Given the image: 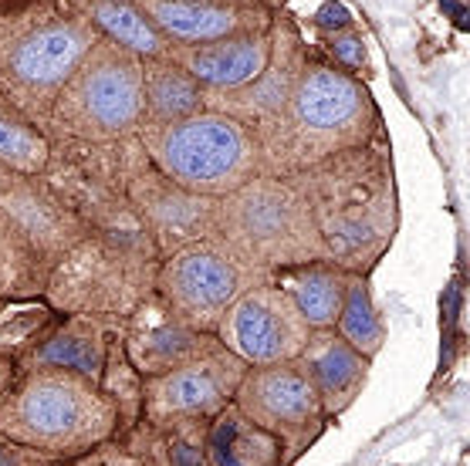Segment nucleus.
I'll list each match as a JSON object with an SVG mask.
<instances>
[{
    "label": "nucleus",
    "mask_w": 470,
    "mask_h": 466,
    "mask_svg": "<svg viewBox=\"0 0 470 466\" xmlns=\"http://www.w3.org/2000/svg\"><path fill=\"white\" fill-rule=\"evenodd\" d=\"M336 332L369 361L379 355V348L386 342V324L373 305L369 274H349V288H346V301L338 311Z\"/></svg>",
    "instance_id": "27"
},
{
    "label": "nucleus",
    "mask_w": 470,
    "mask_h": 466,
    "mask_svg": "<svg viewBox=\"0 0 470 466\" xmlns=\"http://www.w3.org/2000/svg\"><path fill=\"white\" fill-rule=\"evenodd\" d=\"M139 14L173 48L268 31L284 0H133Z\"/></svg>",
    "instance_id": "15"
},
{
    "label": "nucleus",
    "mask_w": 470,
    "mask_h": 466,
    "mask_svg": "<svg viewBox=\"0 0 470 466\" xmlns=\"http://www.w3.org/2000/svg\"><path fill=\"white\" fill-rule=\"evenodd\" d=\"M180 68H187L203 85V92H237L264 71L271 58V27L268 31H244L227 38L203 41V44H183L170 48Z\"/></svg>",
    "instance_id": "18"
},
{
    "label": "nucleus",
    "mask_w": 470,
    "mask_h": 466,
    "mask_svg": "<svg viewBox=\"0 0 470 466\" xmlns=\"http://www.w3.org/2000/svg\"><path fill=\"white\" fill-rule=\"evenodd\" d=\"M0 466H54V463L44 460L41 453H34V450H24V446H17V443L0 436Z\"/></svg>",
    "instance_id": "32"
},
{
    "label": "nucleus",
    "mask_w": 470,
    "mask_h": 466,
    "mask_svg": "<svg viewBox=\"0 0 470 466\" xmlns=\"http://www.w3.org/2000/svg\"><path fill=\"white\" fill-rule=\"evenodd\" d=\"M257 280L268 278L251 274L217 240L207 237L162 257L156 270V297L187 328L214 334L230 301Z\"/></svg>",
    "instance_id": "9"
},
{
    "label": "nucleus",
    "mask_w": 470,
    "mask_h": 466,
    "mask_svg": "<svg viewBox=\"0 0 470 466\" xmlns=\"http://www.w3.org/2000/svg\"><path fill=\"white\" fill-rule=\"evenodd\" d=\"M210 240L264 278L281 267L325 260L309 189L298 173H257L227 196H217Z\"/></svg>",
    "instance_id": "6"
},
{
    "label": "nucleus",
    "mask_w": 470,
    "mask_h": 466,
    "mask_svg": "<svg viewBox=\"0 0 470 466\" xmlns=\"http://www.w3.org/2000/svg\"><path fill=\"white\" fill-rule=\"evenodd\" d=\"M122 324L125 318H112V315H58L54 328L17 365V372L54 365V369H71L98 382L108 348L122 334Z\"/></svg>",
    "instance_id": "19"
},
{
    "label": "nucleus",
    "mask_w": 470,
    "mask_h": 466,
    "mask_svg": "<svg viewBox=\"0 0 470 466\" xmlns=\"http://www.w3.org/2000/svg\"><path fill=\"white\" fill-rule=\"evenodd\" d=\"M309 51L311 48L305 44L295 21L278 11L271 21V58L264 71L237 92H203V108L224 112L247 125L254 135H261L288 105V98L301 78V68L309 61Z\"/></svg>",
    "instance_id": "13"
},
{
    "label": "nucleus",
    "mask_w": 470,
    "mask_h": 466,
    "mask_svg": "<svg viewBox=\"0 0 470 466\" xmlns=\"http://www.w3.org/2000/svg\"><path fill=\"white\" fill-rule=\"evenodd\" d=\"M210 345H217V334L193 332L180 318H173L166 305L152 294L149 301L135 307L122 324V348L125 359L133 361V369L143 379L162 375L170 369H180L203 355Z\"/></svg>",
    "instance_id": "17"
},
{
    "label": "nucleus",
    "mask_w": 470,
    "mask_h": 466,
    "mask_svg": "<svg viewBox=\"0 0 470 466\" xmlns=\"http://www.w3.org/2000/svg\"><path fill=\"white\" fill-rule=\"evenodd\" d=\"M98 38L61 0L0 4V98L44 132L58 95Z\"/></svg>",
    "instance_id": "4"
},
{
    "label": "nucleus",
    "mask_w": 470,
    "mask_h": 466,
    "mask_svg": "<svg viewBox=\"0 0 470 466\" xmlns=\"http://www.w3.org/2000/svg\"><path fill=\"white\" fill-rule=\"evenodd\" d=\"M325 58L336 68L349 71V75H363L365 71V41L355 27H346V31H336L325 38Z\"/></svg>",
    "instance_id": "30"
},
{
    "label": "nucleus",
    "mask_w": 470,
    "mask_h": 466,
    "mask_svg": "<svg viewBox=\"0 0 470 466\" xmlns=\"http://www.w3.org/2000/svg\"><path fill=\"white\" fill-rule=\"evenodd\" d=\"M382 139V115L363 78L336 68L325 54L309 51L288 105L257 135L261 173H301L338 152L373 146Z\"/></svg>",
    "instance_id": "1"
},
{
    "label": "nucleus",
    "mask_w": 470,
    "mask_h": 466,
    "mask_svg": "<svg viewBox=\"0 0 470 466\" xmlns=\"http://www.w3.org/2000/svg\"><path fill=\"white\" fill-rule=\"evenodd\" d=\"M48 270L38 264L27 240L0 210V305L14 297H44Z\"/></svg>",
    "instance_id": "26"
},
{
    "label": "nucleus",
    "mask_w": 470,
    "mask_h": 466,
    "mask_svg": "<svg viewBox=\"0 0 470 466\" xmlns=\"http://www.w3.org/2000/svg\"><path fill=\"white\" fill-rule=\"evenodd\" d=\"M125 200L149 230V237L160 251V260L193 240H207L214 230V196H200L176 187L146 160V152L135 160L125 179Z\"/></svg>",
    "instance_id": "14"
},
{
    "label": "nucleus",
    "mask_w": 470,
    "mask_h": 466,
    "mask_svg": "<svg viewBox=\"0 0 470 466\" xmlns=\"http://www.w3.org/2000/svg\"><path fill=\"white\" fill-rule=\"evenodd\" d=\"M48 156L51 139L31 125L7 98H0V162L17 176H38L44 173Z\"/></svg>",
    "instance_id": "28"
},
{
    "label": "nucleus",
    "mask_w": 470,
    "mask_h": 466,
    "mask_svg": "<svg viewBox=\"0 0 470 466\" xmlns=\"http://www.w3.org/2000/svg\"><path fill=\"white\" fill-rule=\"evenodd\" d=\"M203 108V85L170 58H143V122H180Z\"/></svg>",
    "instance_id": "23"
},
{
    "label": "nucleus",
    "mask_w": 470,
    "mask_h": 466,
    "mask_svg": "<svg viewBox=\"0 0 470 466\" xmlns=\"http://www.w3.org/2000/svg\"><path fill=\"white\" fill-rule=\"evenodd\" d=\"M0 210L7 214L17 233L27 240L31 253L38 257V264L48 270L58 267L81 237H85V220L68 206L51 183L44 176H17L0 189Z\"/></svg>",
    "instance_id": "16"
},
{
    "label": "nucleus",
    "mask_w": 470,
    "mask_h": 466,
    "mask_svg": "<svg viewBox=\"0 0 470 466\" xmlns=\"http://www.w3.org/2000/svg\"><path fill=\"white\" fill-rule=\"evenodd\" d=\"M143 125V58L98 38L61 88L44 135L75 142H119Z\"/></svg>",
    "instance_id": "8"
},
{
    "label": "nucleus",
    "mask_w": 470,
    "mask_h": 466,
    "mask_svg": "<svg viewBox=\"0 0 470 466\" xmlns=\"http://www.w3.org/2000/svg\"><path fill=\"white\" fill-rule=\"evenodd\" d=\"M214 334L244 365H278L301 355L311 328L295 301L268 278L244 288L230 301Z\"/></svg>",
    "instance_id": "11"
},
{
    "label": "nucleus",
    "mask_w": 470,
    "mask_h": 466,
    "mask_svg": "<svg viewBox=\"0 0 470 466\" xmlns=\"http://www.w3.org/2000/svg\"><path fill=\"white\" fill-rule=\"evenodd\" d=\"M298 176L309 189L325 260L346 267L349 274H369L390 251L392 233L400 227L386 139L338 152Z\"/></svg>",
    "instance_id": "2"
},
{
    "label": "nucleus",
    "mask_w": 470,
    "mask_h": 466,
    "mask_svg": "<svg viewBox=\"0 0 470 466\" xmlns=\"http://www.w3.org/2000/svg\"><path fill=\"white\" fill-rule=\"evenodd\" d=\"M14 379H17V361L11 359H0V396L14 386Z\"/></svg>",
    "instance_id": "34"
},
{
    "label": "nucleus",
    "mask_w": 470,
    "mask_h": 466,
    "mask_svg": "<svg viewBox=\"0 0 470 466\" xmlns=\"http://www.w3.org/2000/svg\"><path fill=\"white\" fill-rule=\"evenodd\" d=\"M61 466H146V460H139L129 446L108 440V443H102V446H95V450L75 456V460H68V463H61Z\"/></svg>",
    "instance_id": "31"
},
{
    "label": "nucleus",
    "mask_w": 470,
    "mask_h": 466,
    "mask_svg": "<svg viewBox=\"0 0 470 466\" xmlns=\"http://www.w3.org/2000/svg\"><path fill=\"white\" fill-rule=\"evenodd\" d=\"M135 139L166 179L200 196H227L261 173L257 135L224 112L200 108L180 122H143Z\"/></svg>",
    "instance_id": "7"
},
{
    "label": "nucleus",
    "mask_w": 470,
    "mask_h": 466,
    "mask_svg": "<svg viewBox=\"0 0 470 466\" xmlns=\"http://www.w3.org/2000/svg\"><path fill=\"white\" fill-rule=\"evenodd\" d=\"M98 388L102 396L112 402L119 429H115V440H125L139 423H143V375L133 369V361L125 359V348H122V334L112 342L98 375Z\"/></svg>",
    "instance_id": "29"
},
{
    "label": "nucleus",
    "mask_w": 470,
    "mask_h": 466,
    "mask_svg": "<svg viewBox=\"0 0 470 466\" xmlns=\"http://www.w3.org/2000/svg\"><path fill=\"white\" fill-rule=\"evenodd\" d=\"M115 409L98 382L71 369H24L0 396V436L51 463L115 440Z\"/></svg>",
    "instance_id": "5"
},
{
    "label": "nucleus",
    "mask_w": 470,
    "mask_h": 466,
    "mask_svg": "<svg viewBox=\"0 0 470 466\" xmlns=\"http://www.w3.org/2000/svg\"><path fill=\"white\" fill-rule=\"evenodd\" d=\"M207 466H284L281 443L230 402L207 423Z\"/></svg>",
    "instance_id": "22"
},
{
    "label": "nucleus",
    "mask_w": 470,
    "mask_h": 466,
    "mask_svg": "<svg viewBox=\"0 0 470 466\" xmlns=\"http://www.w3.org/2000/svg\"><path fill=\"white\" fill-rule=\"evenodd\" d=\"M61 311H54L44 297H14L0 305V359L21 361L44 342Z\"/></svg>",
    "instance_id": "25"
},
{
    "label": "nucleus",
    "mask_w": 470,
    "mask_h": 466,
    "mask_svg": "<svg viewBox=\"0 0 470 466\" xmlns=\"http://www.w3.org/2000/svg\"><path fill=\"white\" fill-rule=\"evenodd\" d=\"M54 466H61V463H54Z\"/></svg>",
    "instance_id": "35"
},
{
    "label": "nucleus",
    "mask_w": 470,
    "mask_h": 466,
    "mask_svg": "<svg viewBox=\"0 0 470 466\" xmlns=\"http://www.w3.org/2000/svg\"><path fill=\"white\" fill-rule=\"evenodd\" d=\"M68 11L85 17L102 38L115 41L139 58H162L170 54V41L139 14L133 0H61Z\"/></svg>",
    "instance_id": "24"
},
{
    "label": "nucleus",
    "mask_w": 470,
    "mask_h": 466,
    "mask_svg": "<svg viewBox=\"0 0 470 466\" xmlns=\"http://www.w3.org/2000/svg\"><path fill=\"white\" fill-rule=\"evenodd\" d=\"M298 361H301V369L309 372L311 386H315L318 399H322V409L328 423H336L338 416L363 396L365 375H369V365H373V361L365 359V355H359L336 328L311 332L309 345L301 348Z\"/></svg>",
    "instance_id": "20"
},
{
    "label": "nucleus",
    "mask_w": 470,
    "mask_h": 466,
    "mask_svg": "<svg viewBox=\"0 0 470 466\" xmlns=\"http://www.w3.org/2000/svg\"><path fill=\"white\" fill-rule=\"evenodd\" d=\"M160 251L129 200L88 224L85 237L58 260L44 301L61 315L129 318L156 294Z\"/></svg>",
    "instance_id": "3"
},
{
    "label": "nucleus",
    "mask_w": 470,
    "mask_h": 466,
    "mask_svg": "<svg viewBox=\"0 0 470 466\" xmlns=\"http://www.w3.org/2000/svg\"><path fill=\"white\" fill-rule=\"evenodd\" d=\"M234 406L254 426L281 443L284 466L309 453L328 426L322 399L298 359L278 365H251L234 392Z\"/></svg>",
    "instance_id": "10"
},
{
    "label": "nucleus",
    "mask_w": 470,
    "mask_h": 466,
    "mask_svg": "<svg viewBox=\"0 0 470 466\" xmlns=\"http://www.w3.org/2000/svg\"><path fill=\"white\" fill-rule=\"evenodd\" d=\"M271 280L295 301L311 332L336 328L342 301H346V288H349L346 267L332 264V260H309V264H291L274 270Z\"/></svg>",
    "instance_id": "21"
},
{
    "label": "nucleus",
    "mask_w": 470,
    "mask_h": 466,
    "mask_svg": "<svg viewBox=\"0 0 470 466\" xmlns=\"http://www.w3.org/2000/svg\"><path fill=\"white\" fill-rule=\"evenodd\" d=\"M315 24L322 27V31H328V34H336V31H346V27H352V14L346 11L342 4L328 0V4H322V7H318V14H315Z\"/></svg>",
    "instance_id": "33"
},
{
    "label": "nucleus",
    "mask_w": 470,
    "mask_h": 466,
    "mask_svg": "<svg viewBox=\"0 0 470 466\" xmlns=\"http://www.w3.org/2000/svg\"><path fill=\"white\" fill-rule=\"evenodd\" d=\"M247 369L251 365L217 342L180 369L149 375L143 379V423L162 426L173 419H214L234 402Z\"/></svg>",
    "instance_id": "12"
}]
</instances>
